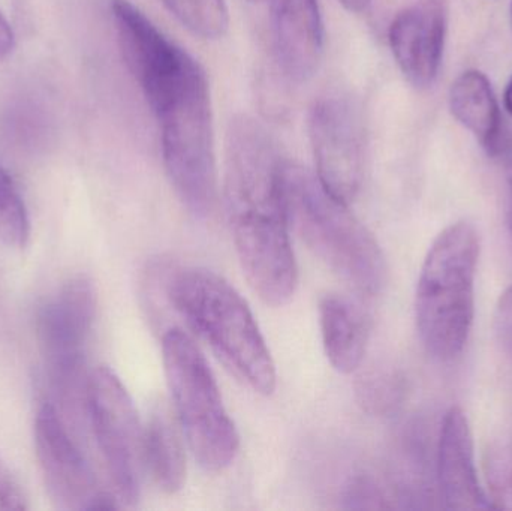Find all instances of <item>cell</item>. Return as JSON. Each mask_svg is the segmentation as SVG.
I'll return each mask as SVG.
<instances>
[{
    "instance_id": "obj_2",
    "label": "cell",
    "mask_w": 512,
    "mask_h": 511,
    "mask_svg": "<svg viewBox=\"0 0 512 511\" xmlns=\"http://www.w3.org/2000/svg\"><path fill=\"white\" fill-rule=\"evenodd\" d=\"M167 297L239 380L258 395H273L277 374L270 348L248 302L227 279L203 267H186L171 276Z\"/></svg>"
},
{
    "instance_id": "obj_1",
    "label": "cell",
    "mask_w": 512,
    "mask_h": 511,
    "mask_svg": "<svg viewBox=\"0 0 512 511\" xmlns=\"http://www.w3.org/2000/svg\"><path fill=\"white\" fill-rule=\"evenodd\" d=\"M283 165L267 129L240 114L225 141L224 198L237 257L259 299L288 305L298 282L283 203Z\"/></svg>"
},
{
    "instance_id": "obj_25",
    "label": "cell",
    "mask_w": 512,
    "mask_h": 511,
    "mask_svg": "<svg viewBox=\"0 0 512 511\" xmlns=\"http://www.w3.org/2000/svg\"><path fill=\"white\" fill-rule=\"evenodd\" d=\"M499 158L504 161L505 173H507L508 186H510V225L512 230V144L508 146Z\"/></svg>"
},
{
    "instance_id": "obj_15",
    "label": "cell",
    "mask_w": 512,
    "mask_h": 511,
    "mask_svg": "<svg viewBox=\"0 0 512 511\" xmlns=\"http://www.w3.org/2000/svg\"><path fill=\"white\" fill-rule=\"evenodd\" d=\"M319 326L330 365L340 374L358 371L370 336L369 317L361 306L342 294H327L319 303Z\"/></svg>"
},
{
    "instance_id": "obj_16",
    "label": "cell",
    "mask_w": 512,
    "mask_h": 511,
    "mask_svg": "<svg viewBox=\"0 0 512 511\" xmlns=\"http://www.w3.org/2000/svg\"><path fill=\"white\" fill-rule=\"evenodd\" d=\"M450 108L457 120L480 140L493 158H499L512 143L504 138L501 111L486 75L468 71L460 75L450 90Z\"/></svg>"
},
{
    "instance_id": "obj_8",
    "label": "cell",
    "mask_w": 512,
    "mask_h": 511,
    "mask_svg": "<svg viewBox=\"0 0 512 511\" xmlns=\"http://www.w3.org/2000/svg\"><path fill=\"white\" fill-rule=\"evenodd\" d=\"M86 413L116 497L138 503L146 471L144 429L134 402L110 368L95 369L87 386Z\"/></svg>"
},
{
    "instance_id": "obj_14",
    "label": "cell",
    "mask_w": 512,
    "mask_h": 511,
    "mask_svg": "<svg viewBox=\"0 0 512 511\" xmlns=\"http://www.w3.org/2000/svg\"><path fill=\"white\" fill-rule=\"evenodd\" d=\"M277 62L292 81L315 75L324 51L318 0H270Z\"/></svg>"
},
{
    "instance_id": "obj_20",
    "label": "cell",
    "mask_w": 512,
    "mask_h": 511,
    "mask_svg": "<svg viewBox=\"0 0 512 511\" xmlns=\"http://www.w3.org/2000/svg\"><path fill=\"white\" fill-rule=\"evenodd\" d=\"M486 473L493 509L512 510V449L493 446L487 452Z\"/></svg>"
},
{
    "instance_id": "obj_6",
    "label": "cell",
    "mask_w": 512,
    "mask_h": 511,
    "mask_svg": "<svg viewBox=\"0 0 512 511\" xmlns=\"http://www.w3.org/2000/svg\"><path fill=\"white\" fill-rule=\"evenodd\" d=\"M162 362L174 414L195 461L207 473L227 470L236 461L240 437L206 357L188 333L173 327L162 338Z\"/></svg>"
},
{
    "instance_id": "obj_19",
    "label": "cell",
    "mask_w": 512,
    "mask_h": 511,
    "mask_svg": "<svg viewBox=\"0 0 512 511\" xmlns=\"http://www.w3.org/2000/svg\"><path fill=\"white\" fill-rule=\"evenodd\" d=\"M30 221L26 204L5 168L0 165V242L9 248H26Z\"/></svg>"
},
{
    "instance_id": "obj_23",
    "label": "cell",
    "mask_w": 512,
    "mask_h": 511,
    "mask_svg": "<svg viewBox=\"0 0 512 511\" xmlns=\"http://www.w3.org/2000/svg\"><path fill=\"white\" fill-rule=\"evenodd\" d=\"M345 501H348V507L351 509H370V507H381L378 501H382V498L381 492L369 479H357L349 486Z\"/></svg>"
},
{
    "instance_id": "obj_17",
    "label": "cell",
    "mask_w": 512,
    "mask_h": 511,
    "mask_svg": "<svg viewBox=\"0 0 512 511\" xmlns=\"http://www.w3.org/2000/svg\"><path fill=\"white\" fill-rule=\"evenodd\" d=\"M164 404L156 405L144 428V462L156 486L176 494L186 482V452L182 429Z\"/></svg>"
},
{
    "instance_id": "obj_13",
    "label": "cell",
    "mask_w": 512,
    "mask_h": 511,
    "mask_svg": "<svg viewBox=\"0 0 512 511\" xmlns=\"http://www.w3.org/2000/svg\"><path fill=\"white\" fill-rule=\"evenodd\" d=\"M438 479L448 510L493 509L478 480L471 425L466 414L457 407L450 408L442 422Z\"/></svg>"
},
{
    "instance_id": "obj_7",
    "label": "cell",
    "mask_w": 512,
    "mask_h": 511,
    "mask_svg": "<svg viewBox=\"0 0 512 511\" xmlns=\"http://www.w3.org/2000/svg\"><path fill=\"white\" fill-rule=\"evenodd\" d=\"M96 318V291L86 276L66 281L36 312V338L48 383L65 410L86 411V348Z\"/></svg>"
},
{
    "instance_id": "obj_29",
    "label": "cell",
    "mask_w": 512,
    "mask_h": 511,
    "mask_svg": "<svg viewBox=\"0 0 512 511\" xmlns=\"http://www.w3.org/2000/svg\"><path fill=\"white\" fill-rule=\"evenodd\" d=\"M251 2H259V0H251Z\"/></svg>"
},
{
    "instance_id": "obj_22",
    "label": "cell",
    "mask_w": 512,
    "mask_h": 511,
    "mask_svg": "<svg viewBox=\"0 0 512 511\" xmlns=\"http://www.w3.org/2000/svg\"><path fill=\"white\" fill-rule=\"evenodd\" d=\"M495 333L505 353L512 357V285L502 294L496 308Z\"/></svg>"
},
{
    "instance_id": "obj_21",
    "label": "cell",
    "mask_w": 512,
    "mask_h": 511,
    "mask_svg": "<svg viewBox=\"0 0 512 511\" xmlns=\"http://www.w3.org/2000/svg\"><path fill=\"white\" fill-rule=\"evenodd\" d=\"M26 495L18 485L11 471L0 461V510L23 511L27 510Z\"/></svg>"
},
{
    "instance_id": "obj_24",
    "label": "cell",
    "mask_w": 512,
    "mask_h": 511,
    "mask_svg": "<svg viewBox=\"0 0 512 511\" xmlns=\"http://www.w3.org/2000/svg\"><path fill=\"white\" fill-rule=\"evenodd\" d=\"M15 48V33L11 23L0 11V62H5Z\"/></svg>"
},
{
    "instance_id": "obj_28",
    "label": "cell",
    "mask_w": 512,
    "mask_h": 511,
    "mask_svg": "<svg viewBox=\"0 0 512 511\" xmlns=\"http://www.w3.org/2000/svg\"><path fill=\"white\" fill-rule=\"evenodd\" d=\"M510 14H511V24H512V3H511V12H510Z\"/></svg>"
},
{
    "instance_id": "obj_4",
    "label": "cell",
    "mask_w": 512,
    "mask_h": 511,
    "mask_svg": "<svg viewBox=\"0 0 512 511\" xmlns=\"http://www.w3.org/2000/svg\"><path fill=\"white\" fill-rule=\"evenodd\" d=\"M480 237L474 225L445 228L427 252L415 293L418 335L430 356L448 362L465 350L475 317Z\"/></svg>"
},
{
    "instance_id": "obj_5",
    "label": "cell",
    "mask_w": 512,
    "mask_h": 511,
    "mask_svg": "<svg viewBox=\"0 0 512 511\" xmlns=\"http://www.w3.org/2000/svg\"><path fill=\"white\" fill-rule=\"evenodd\" d=\"M152 111L161 128L171 186L192 216L209 218L216 206L218 179L209 84L200 63Z\"/></svg>"
},
{
    "instance_id": "obj_3",
    "label": "cell",
    "mask_w": 512,
    "mask_h": 511,
    "mask_svg": "<svg viewBox=\"0 0 512 511\" xmlns=\"http://www.w3.org/2000/svg\"><path fill=\"white\" fill-rule=\"evenodd\" d=\"M283 203L289 230L342 281L366 297L387 284V261L378 240L301 165H283Z\"/></svg>"
},
{
    "instance_id": "obj_10",
    "label": "cell",
    "mask_w": 512,
    "mask_h": 511,
    "mask_svg": "<svg viewBox=\"0 0 512 511\" xmlns=\"http://www.w3.org/2000/svg\"><path fill=\"white\" fill-rule=\"evenodd\" d=\"M35 447L39 468L51 503L59 510L117 509V497L98 488L83 452L69 435L53 404L39 408L35 420Z\"/></svg>"
},
{
    "instance_id": "obj_12",
    "label": "cell",
    "mask_w": 512,
    "mask_h": 511,
    "mask_svg": "<svg viewBox=\"0 0 512 511\" xmlns=\"http://www.w3.org/2000/svg\"><path fill=\"white\" fill-rule=\"evenodd\" d=\"M111 15L123 59L143 93L176 72L189 56L129 0H111Z\"/></svg>"
},
{
    "instance_id": "obj_18",
    "label": "cell",
    "mask_w": 512,
    "mask_h": 511,
    "mask_svg": "<svg viewBox=\"0 0 512 511\" xmlns=\"http://www.w3.org/2000/svg\"><path fill=\"white\" fill-rule=\"evenodd\" d=\"M192 33L204 39L225 35L230 24L225 0H161Z\"/></svg>"
},
{
    "instance_id": "obj_27",
    "label": "cell",
    "mask_w": 512,
    "mask_h": 511,
    "mask_svg": "<svg viewBox=\"0 0 512 511\" xmlns=\"http://www.w3.org/2000/svg\"><path fill=\"white\" fill-rule=\"evenodd\" d=\"M504 102L505 108H507L508 113L512 116V78L510 84H508L507 90H505Z\"/></svg>"
},
{
    "instance_id": "obj_9",
    "label": "cell",
    "mask_w": 512,
    "mask_h": 511,
    "mask_svg": "<svg viewBox=\"0 0 512 511\" xmlns=\"http://www.w3.org/2000/svg\"><path fill=\"white\" fill-rule=\"evenodd\" d=\"M316 177L337 200L351 204L364 179L363 120L345 96H325L310 111Z\"/></svg>"
},
{
    "instance_id": "obj_11",
    "label": "cell",
    "mask_w": 512,
    "mask_h": 511,
    "mask_svg": "<svg viewBox=\"0 0 512 511\" xmlns=\"http://www.w3.org/2000/svg\"><path fill=\"white\" fill-rule=\"evenodd\" d=\"M445 0H418L397 14L390 26V47L412 86H432L441 68L447 33Z\"/></svg>"
},
{
    "instance_id": "obj_26",
    "label": "cell",
    "mask_w": 512,
    "mask_h": 511,
    "mask_svg": "<svg viewBox=\"0 0 512 511\" xmlns=\"http://www.w3.org/2000/svg\"><path fill=\"white\" fill-rule=\"evenodd\" d=\"M349 12H355V14H360V12L366 11L369 8L372 0H339Z\"/></svg>"
}]
</instances>
